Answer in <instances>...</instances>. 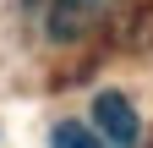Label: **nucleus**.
<instances>
[{
  "instance_id": "nucleus-1",
  "label": "nucleus",
  "mask_w": 153,
  "mask_h": 148,
  "mask_svg": "<svg viewBox=\"0 0 153 148\" xmlns=\"http://www.w3.org/2000/svg\"><path fill=\"white\" fill-rule=\"evenodd\" d=\"M93 121H99V132L115 148H131L137 132H142V126H137V110H131L120 93H99V99H93Z\"/></svg>"
},
{
  "instance_id": "nucleus-2",
  "label": "nucleus",
  "mask_w": 153,
  "mask_h": 148,
  "mask_svg": "<svg viewBox=\"0 0 153 148\" xmlns=\"http://www.w3.org/2000/svg\"><path fill=\"white\" fill-rule=\"evenodd\" d=\"M49 143H55V148H104V143L93 137V132H88L82 121H60V126L49 132Z\"/></svg>"
}]
</instances>
